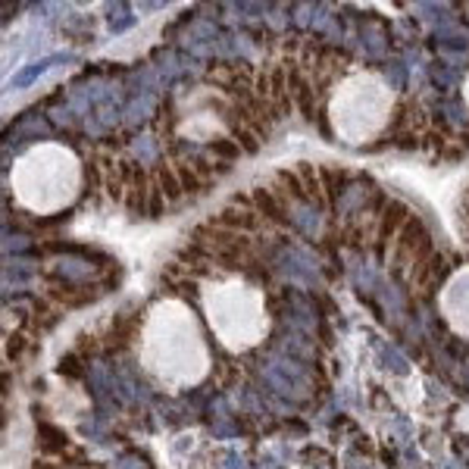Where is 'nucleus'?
<instances>
[{
  "label": "nucleus",
  "mask_w": 469,
  "mask_h": 469,
  "mask_svg": "<svg viewBox=\"0 0 469 469\" xmlns=\"http://www.w3.org/2000/svg\"><path fill=\"white\" fill-rule=\"evenodd\" d=\"M466 97H469V82H466Z\"/></svg>",
  "instance_id": "nucleus-6"
},
{
  "label": "nucleus",
  "mask_w": 469,
  "mask_h": 469,
  "mask_svg": "<svg viewBox=\"0 0 469 469\" xmlns=\"http://www.w3.org/2000/svg\"><path fill=\"white\" fill-rule=\"evenodd\" d=\"M78 178H82V169L72 151L60 144H38L16 163L10 182L22 207L35 213H53L72 203L78 194Z\"/></svg>",
  "instance_id": "nucleus-2"
},
{
  "label": "nucleus",
  "mask_w": 469,
  "mask_h": 469,
  "mask_svg": "<svg viewBox=\"0 0 469 469\" xmlns=\"http://www.w3.org/2000/svg\"><path fill=\"white\" fill-rule=\"evenodd\" d=\"M441 307H444V316H448V323L457 328V332L469 335V269L457 272L448 288H444L441 294Z\"/></svg>",
  "instance_id": "nucleus-5"
},
{
  "label": "nucleus",
  "mask_w": 469,
  "mask_h": 469,
  "mask_svg": "<svg viewBox=\"0 0 469 469\" xmlns=\"http://www.w3.org/2000/svg\"><path fill=\"white\" fill-rule=\"evenodd\" d=\"M203 307L219 341L232 350H247L266 335L263 294L254 285L225 279L203 288Z\"/></svg>",
  "instance_id": "nucleus-3"
},
{
  "label": "nucleus",
  "mask_w": 469,
  "mask_h": 469,
  "mask_svg": "<svg viewBox=\"0 0 469 469\" xmlns=\"http://www.w3.org/2000/svg\"><path fill=\"white\" fill-rule=\"evenodd\" d=\"M328 116H332L335 135H341V141H347V144L370 141L385 129L391 116V91L382 85V78L357 72L338 85Z\"/></svg>",
  "instance_id": "nucleus-4"
},
{
  "label": "nucleus",
  "mask_w": 469,
  "mask_h": 469,
  "mask_svg": "<svg viewBox=\"0 0 469 469\" xmlns=\"http://www.w3.org/2000/svg\"><path fill=\"white\" fill-rule=\"evenodd\" d=\"M141 360L147 372L160 382L178 388L194 385L207 372V344L200 338V328L194 323L191 310L178 301L156 303L147 316L144 341H141Z\"/></svg>",
  "instance_id": "nucleus-1"
}]
</instances>
